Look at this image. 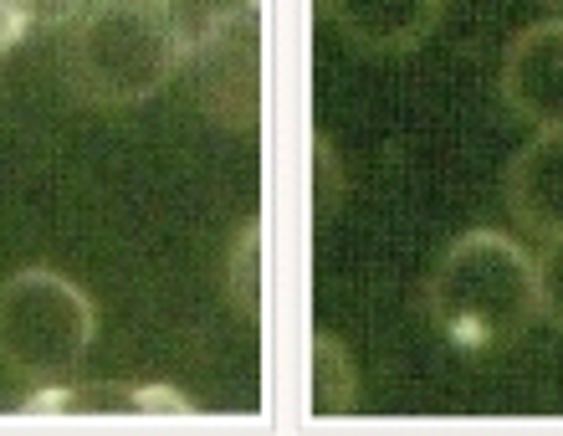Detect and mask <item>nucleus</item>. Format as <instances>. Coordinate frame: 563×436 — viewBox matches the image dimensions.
Segmentation results:
<instances>
[{
    "label": "nucleus",
    "mask_w": 563,
    "mask_h": 436,
    "mask_svg": "<svg viewBox=\"0 0 563 436\" xmlns=\"http://www.w3.org/2000/svg\"><path fill=\"white\" fill-rule=\"evenodd\" d=\"M179 73L190 77V98L210 123L252 134L262 123V6L231 15L206 42H195Z\"/></svg>",
    "instance_id": "nucleus-4"
},
{
    "label": "nucleus",
    "mask_w": 563,
    "mask_h": 436,
    "mask_svg": "<svg viewBox=\"0 0 563 436\" xmlns=\"http://www.w3.org/2000/svg\"><path fill=\"white\" fill-rule=\"evenodd\" d=\"M426 318L445 345L482 355L512 345L538 318V268L503 231H466L426 283Z\"/></svg>",
    "instance_id": "nucleus-1"
},
{
    "label": "nucleus",
    "mask_w": 563,
    "mask_h": 436,
    "mask_svg": "<svg viewBox=\"0 0 563 436\" xmlns=\"http://www.w3.org/2000/svg\"><path fill=\"white\" fill-rule=\"evenodd\" d=\"M323 11L349 46L385 57V52H416L435 31L445 0H323Z\"/></svg>",
    "instance_id": "nucleus-7"
},
{
    "label": "nucleus",
    "mask_w": 563,
    "mask_h": 436,
    "mask_svg": "<svg viewBox=\"0 0 563 436\" xmlns=\"http://www.w3.org/2000/svg\"><path fill=\"white\" fill-rule=\"evenodd\" d=\"M354 391H358L354 360L343 355V345L333 334H318L312 339V411L343 416V411L354 406Z\"/></svg>",
    "instance_id": "nucleus-9"
},
{
    "label": "nucleus",
    "mask_w": 563,
    "mask_h": 436,
    "mask_svg": "<svg viewBox=\"0 0 563 436\" xmlns=\"http://www.w3.org/2000/svg\"><path fill=\"white\" fill-rule=\"evenodd\" d=\"M538 268V314L563 334V237H549V247L533 257Z\"/></svg>",
    "instance_id": "nucleus-12"
},
{
    "label": "nucleus",
    "mask_w": 563,
    "mask_h": 436,
    "mask_svg": "<svg viewBox=\"0 0 563 436\" xmlns=\"http://www.w3.org/2000/svg\"><path fill=\"white\" fill-rule=\"evenodd\" d=\"M185 62L159 0H88L62 21V77L98 108H129L169 88Z\"/></svg>",
    "instance_id": "nucleus-2"
},
{
    "label": "nucleus",
    "mask_w": 563,
    "mask_h": 436,
    "mask_svg": "<svg viewBox=\"0 0 563 436\" xmlns=\"http://www.w3.org/2000/svg\"><path fill=\"white\" fill-rule=\"evenodd\" d=\"M543 6H553V11H563V0H543Z\"/></svg>",
    "instance_id": "nucleus-15"
},
{
    "label": "nucleus",
    "mask_w": 563,
    "mask_h": 436,
    "mask_svg": "<svg viewBox=\"0 0 563 436\" xmlns=\"http://www.w3.org/2000/svg\"><path fill=\"white\" fill-rule=\"evenodd\" d=\"M21 411H129V416H144V411H169V416H185V401L159 385H92V391H73V385H52V391H36Z\"/></svg>",
    "instance_id": "nucleus-8"
},
{
    "label": "nucleus",
    "mask_w": 563,
    "mask_h": 436,
    "mask_svg": "<svg viewBox=\"0 0 563 436\" xmlns=\"http://www.w3.org/2000/svg\"><path fill=\"white\" fill-rule=\"evenodd\" d=\"M92 303L88 293L46 268L15 272L0 287V360L36 391L67 385L92 345Z\"/></svg>",
    "instance_id": "nucleus-3"
},
{
    "label": "nucleus",
    "mask_w": 563,
    "mask_h": 436,
    "mask_svg": "<svg viewBox=\"0 0 563 436\" xmlns=\"http://www.w3.org/2000/svg\"><path fill=\"white\" fill-rule=\"evenodd\" d=\"M507 211L533 237H563V129H538L507 165Z\"/></svg>",
    "instance_id": "nucleus-6"
},
{
    "label": "nucleus",
    "mask_w": 563,
    "mask_h": 436,
    "mask_svg": "<svg viewBox=\"0 0 563 436\" xmlns=\"http://www.w3.org/2000/svg\"><path fill=\"white\" fill-rule=\"evenodd\" d=\"M256 241H262V226H246V237L236 241V252H231V277H225V283H231V303H236L241 314L246 318H256L262 314V272H256Z\"/></svg>",
    "instance_id": "nucleus-11"
},
{
    "label": "nucleus",
    "mask_w": 563,
    "mask_h": 436,
    "mask_svg": "<svg viewBox=\"0 0 563 436\" xmlns=\"http://www.w3.org/2000/svg\"><path fill=\"white\" fill-rule=\"evenodd\" d=\"M503 98L522 123L563 129V15L538 21L507 46Z\"/></svg>",
    "instance_id": "nucleus-5"
},
{
    "label": "nucleus",
    "mask_w": 563,
    "mask_h": 436,
    "mask_svg": "<svg viewBox=\"0 0 563 436\" xmlns=\"http://www.w3.org/2000/svg\"><path fill=\"white\" fill-rule=\"evenodd\" d=\"M31 11V26H62V21H73L82 11V0H26Z\"/></svg>",
    "instance_id": "nucleus-14"
},
{
    "label": "nucleus",
    "mask_w": 563,
    "mask_h": 436,
    "mask_svg": "<svg viewBox=\"0 0 563 436\" xmlns=\"http://www.w3.org/2000/svg\"><path fill=\"white\" fill-rule=\"evenodd\" d=\"M159 6L169 11V21H175L179 46L190 52V46L206 42L221 21H231V15H241V11H252L256 0H159Z\"/></svg>",
    "instance_id": "nucleus-10"
},
{
    "label": "nucleus",
    "mask_w": 563,
    "mask_h": 436,
    "mask_svg": "<svg viewBox=\"0 0 563 436\" xmlns=\"http://www.w3.org/2000/svg\"><path fill=\"white\" fill-rule=\"evenodd\" d=\"M318 216H333L339 211V200H343V165H339V154H333V144H328L323 134H318Z\"/></svg>",
    "instance_id": "nucleus-13"
}]
</instances>
